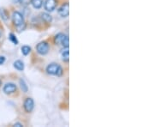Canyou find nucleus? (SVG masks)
<instances>
[{
  "mask_svg": "<svg viewBox=\"0 0 154 127\" xmlns=\"http://www.w3.org/2000/svg\"><path fill=\"white\" fill-rule=\"evenodd\" d=\"M33 100L32 98H28L24 102V109L27 113H31L33 109Z\"/></svg>",
  "mask_w": 154,
  "mask_h": 127,
  "instance_id": "7",
  "label": "nucleus"
},
{
  "mask_svg": "<svg viewBox=\"0 0 154 127\" xmlns=\"http://www.w3.org/2000/svg\"><path fill=\"white\" fill-rule=\"evenodd\" d=\"M46 71L48 74H51V75H57V76H61L62 73H63V71H62V68H61L57 64H51L49 65L47 68H46Z\"/></svg>",
  "mask_w": 154,
  "mask_h": 127,
  "instance_id": "1",
  "label": "nucleus"
},
{
  "mask_svg": "<svg viewBox=\"0 0 154 127\" xmlns=\"http://www.w3.org/2000/svg\"><path fill=\"white\" fill-rule=\"evenodd\" d=\"M57 6V0H46L45 3V9L47 11H53Z\"/></svg>",
  "mask_w": 154,
  "mask_h": 127,
  "instance_id": "6",
  "label": "nucleus"
},
{
  "mask_svg": "<svg viewBox=\"0 0 154 127\" xmlns=\"http://www.w3.org/2000/svg\"><path fill=\"white\" fill-rule=\"evenodd\" d=\"M0 36H1V32H0Z\"/></svg>",
  "mask_w": 154,
  "mask_h": 127,
  "instance_id": "19",
  "label": "nucleus"
},
{
  "mask_svg": "<svg viewBox=\"0 0 154 127\" xmlns=\"http://www.w3.org/2000/svg\"><path fill=\"white\" fill-rule=\"evenodd\" d=\"M55 42L57 44L62 45L63 47H69V37L63 33H58L56 35Z\"/></svg>",
  "mask_w": 154,
  "mask_h": 127,
  "instance_id": "3",
  "label": "nucleus"
},
{
  "mask_svg": "<svg viewBox=\"0 0 154 127\" xmlns=\"http://www.w3.org/2000/svg\"><path fill=\"white\" fill-rule=\"evenodd\" d=\"M30 51H31V48L28 46H24L22 47V52L24 55H28V53L30 52Z\"/></svg>",
  "mask_w": 154,
  "mask_h": 127,
  "instance_id": "13",
  "label": "nucleus"
},
{
  "mask_svg": "<svg viewBox=\"0 0 154 127\" xmlns=\"http://www.w3.org/2000/svg\"><path fill=\"white\" fill-rule=\"evenodd\" d=\"M36 49H37V52L39 54L45 55L48 52V51H49V45L47 44L46 42H45V41L44 42H40V43H38L37 45Z\"/></svg>",
  "mask_w": 154,
  "mask_h": 127,
  "instance_id": "4",
  "label": "nucleus"
},
{
  "mask_svg": "<svg viewBox=\"0 0 154 127\" xmlns=\"http://www.w3.org/2000/svg\"><path fill=\"white\" fill-rule=\"evenodd\" d=\"M17 90V86L14 83H7L4 87V92L5 94H12L16 92Z\"/></svg>",
  "mask_w": 154,
  "mask_h": 127,
  "instance_id": "8",
  "label": "nucleus"
},
{
  "mask_svg": "<svg viewBox=\"0 0 154 127\" xmlns=\"http://www.w3.org/2000/svg\"><path fill=\"white\" fill-rule=\"evenodd\" d=\"M0 85H1V82H0Z\"/></svg>",
  "mask_w": 154,
  "mask_h": 127,
  "instance_id": "20",
  "label": "nucleus"
},
{
  "mask_svg": "<svg viewBox=\"0 0 154 127\" xmlns=\"http://www.w3.org/2000/svg\"><path fill=\"white\" fill-rule=\"evenodd\" d=\"M14 126H17V127H21V126H23L22 124H20V123H17V124H15L14 125Z\"/></svg>",
  "mask_w": 154,
  "mask_h": 127,
  "instance_id": "18",
  "label": "nucleus"
},
{
  "mask_svg": "<svg viewBox=\"0 0 154 127\" xmlns=\"http://www.w3.org/2000/svg\"><path fill=\"white\" fill-rule=\"evenodd\" d=\"M58 13L62 17H67L69 15V3H65L61 7L58 11Z\"/></svg>",
  "mask_w": 154,
  "mask_h": 127,
  "instance_id": "5",
  "label": "nucleus"
},
{
  "mask_svg": "<svg viewBox=\"0 0 154 127\" xmlns=\"http://www.w3.org/2000/svg\"><path fill=\"white\" fill-rule=\"evenodd\" d=\"M19 2L22 4V5H29L30 3H31V0H19Z\"/></svg>",
  "mask_w": 154,
  "mask_h": 127,
  "instance_id": "16",
  "label": "nucleus"
},
{
  "mask_svg": "<svg viewBox=\"0 0 154 127\" xmlns=\"http://www.w3.org/2000/svg\"><path fill=\"white\" fill-rule=\"evenodd\" d=\"M12 20H13V22L17 28H19L20 27H22V25H24V18L22 17V14L18 11H15L13 13Z\"/></svg>",
  "mask_w": 154,
  "mask_h": 127,
  "instance_id": "2",
  "label": "nucleus"
},
{
  "mask_svg": "<svg viewBox=\"0 0 154 127\" xmlns=\"http://www.w3.org/2000/svg\"><path fill=\"white\" fill-rule=\"evenodd\" d=\"M14 67L18 71H23L24 70V64L21 60H17L14 63Z\"/></svg>",
  "mask_w": 154,
  "mask_h": 127,
  "instance_id": "9",
  "label": "nucleus"
},
{
  "mask_svg": "<svg viewBox=\"0 0 154 127\" xmlns=\"http://www.w3.org/2000/svg\"><path fill=\"white\" fill-rule=\"evenodd\" d=\"M62 59L64 62H68L69 59V47H66V49L64 50L62 53Z\"/></svg>",
  "mask_w": 154,
  "mask_h": 127,
  "instance_id": "10",
  "label": "nucleus"
},
{
  "mask_svg": "<svg viewBox=\"0 0 154 127\" xmlns=\"http://www.w3.org/2000/svg\"><path fill=\"white\" fill-rule=\"evenodd\" d=\"M31 4L35 9H39L43 5V0H31Z\"/></svg>",
  "mask_w": 154,
  "mask_h": 127,
  "instance_id": "11",
  "label": "nucleus"
},
{
  "mask_svg": "<svg viewBox=\"0 0 154 127\" xmlns=\"http://www.w3.org/2000/svg\"><path fill=\"white\" fill-rule=\"evenodd\" d=\"M9 38H10V40H11L14 44H18V40H17V39L16 38V36H15L13 33H10V37H9Z\"/></svg>",
  "mask_w": 154,
  "mask_h": 127,
  "instance_id": "15",
  "label": "nucleus"
},
{
  "mask_svg": "<svg viewBox=\"0 0 154 127\" xmlns=\"http://www.w3.org/2000/svg\"><path fill=\"white\" fill-rule=\"evenodd\" d=\"M5 62V57H0V65H3Z\"/></svg>",
  "mask_w": 154,
  "mask_h": 127,
  "instance_id": "17",
  "label": "nucleus"
},
{
  "mask_svg": "<svg viewBox=\"0 0 154 127\" xmlns=\"http://www.w3.org/2000/svg\"><path fill=\"white\" fill-rule=\"evenodd\" d=\"M20 84H21V88H22V91L23 92H28V86H27V84L25 83V82L22 79L20 80Z\"/></svg>",
  "mask_w": 154,
  "mask_h": 127,
  "instance_id": "14",
  "label": "nucleus"
},
{
  "mask_svg": "<svg viewBox=\"0 0 154 127\" xmlns=\"http://www.w3.org/2000/svg\"><path fill=\"white\" fill-rule=\"evenodd\" d=\"M41 18H42L43 21H45L46 23H50V22H51V20H52L51 17L50 16L49 14H47V13H42V14H41Z\"/></svg>",
  "mask_w": 154,
  "mask_h": 127,
  "instance_id": "12",
  "label": "nucleus"
}]
</instances>
